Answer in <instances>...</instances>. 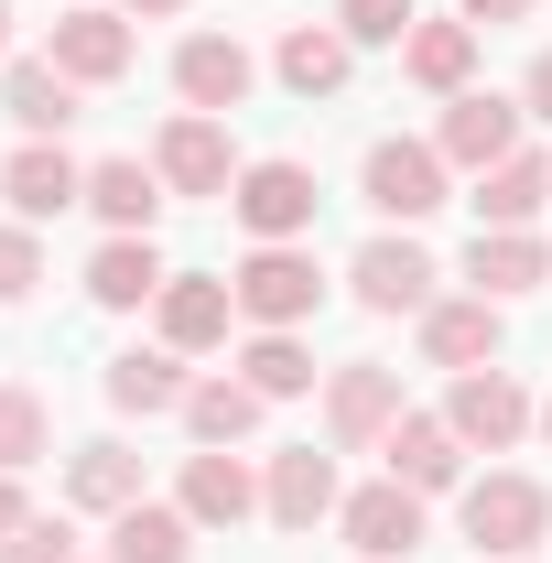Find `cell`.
Listing matches in <instances>:
<instances>
[{"label": "cell", "instance_id": "6da1fadb", "mask_svg": "<svg viewBox=\"0 0 552 563\" xmlns=\"http://www.w3.org/2000/svg\"><path fill=\"white\" fill-rule=\"evenodd\" d=\"M455 520H466L477 563H531L552 542V488H542V477H520V466H487V477L455 488Z\"/></svg>", "mask_w": 552, "mask_h": 563}, {"label": "cell", "instance_id": "7a4b0ae2", "mask_svg": "<svg viewBox=\"0 0 552 563\" xmlns=\"http://www.w3.org/2000/svg\"><path fill=\"white\" fill-rule=\"evenodd\" d=\"M357 196H368V217H379V228H422V217L455 196V163H444L433 141H368Z\"/></svg>", "mask_w": 552, "mask_h": 563}, {"label": "cell", "instance_id": "3957f363", "mask_svg": "<svg viewBox=\"0 0 552 563\" xmlns=\"http://www.w3.org/2000/svg\"><path fill=\"white\" fill-rule=\"evenodd\" d=\"M228 292H239V314H250V325H314L325 272H314V250H303V239H250V261L228 272Z\"/></svg>", "mask_w": 552, "mask_h": 563}, {"label": "cell", "instance_id": "277c9868", "mask_svg": "<svg viewBox=\"0 0 552 563\" xmlns=\"http://www.w3.org/2000/svg\"><path fill=\"white\" fill-rule=\"evenodd\" d=\"M401 412H412V401H401V368H379V357L325 368V444H336V455H379Z\"/></svg>", "mask_w": 552, "mask_h": 563}, {"label": "cell", "instance_id": "5b68a950", "mask_svg": "<svg viewBox=\"0 0 552 563\" xmlns=\"http://www.w3.org/2000/svg\"><path fill=\"white\" fill-rule=\"evenodd\" d=\"M444 422L466 433V455H509V444L542 422V401L520 390V368H455V390H444Z\"/></svg>", "mask_w": 552, "mask_h": 563}, {"label": "cell", "instance_id": "8992f818", "mask_svg": "<svg viewBox=\"0 0 552 563\" xmlns=\"http://www.w3.org/2000/svg\"><path fill=\"white\" fill-rule=\"evenodd\" d=\"M152 174H163V196H228L250 163H239L228 120H207V109H174V120H163V141H152Z\"/></svg>", "mask_w": 552, "mask_h": 563}, {"label": "cell", "instance_id": "52a82bcc", "mask_svg": "<svg viewBox=\"0 0 552 563\" xmlns=\"http://www.w3.org/2000/svg\"><path fill=\"white\" fill-rule=\"evenodd\" d=\"M228 207H239V228H250V239H303L325 196H314V163H292V152H261V163L228 185Z\"/></svg>", "mask_w": 552, "mask_h": 563}, {"label": "cell", "instance_id": "ba28073f", "mask_svg": "<svg viewBox=\"0 0 552 563\" xmlns=\"http://www.w3.org/2000/svg\"><path fill=\"white\" fill-rule=\"evenodd\" d=\"M531 131V109L520 98H498V87H466V98H444V120H433V152L455 163V174H487V163H509Z\"/></svg>", "mask_w": 552, "mask_h": 563}, {"label": "cell", "instance_id": "9c48e42d", "mask_svg": "<svg viewBox=\"0 0 552 563\" xmlns=\"http://www.w3.org/2000/svg\"><path fill=\"white\" fill-rule=\"evenodd\" d=\"M433 282H444V272H433V250H422L412 228H379V239L346 261V292H357L368 314H422V303H433Z\"/></svg>", "mask_w": 552, "mask_h": 563}, {"label": "cell", "instance_id": "30bf717a", "mask_svg": "<svg viewBox=\"0 0 552 563\" xmlns=\"http://www.w3.org/2000/svg\"><path fill=\"white\" fill-rule=\"evenodd\" d=\"M174 509H185L196 531H239V520H261V466H250L239 444H196L185 477H174Z\"/></svg>", "mask_w": 552, "mask_h": 563}, {"label": "cell", "instance_id": "8fae6325", "mask_svg": "<svg viewBox=\"0 0 552 563\" xmlns=\"http://www.w3.org/2000/svg\"><path fill=\"white\" fill-rule=\"evenodd\" d=\"M0 207L22 217V228L87 207V163H76L66 141H11V163H0Z\"/></svg>", "mask_w": 552, "mask_h": 563}, {"label": "cell", "instance_id": "7c38bea8", "mask_svg": "<svg viewBox=\"0 0 552 563\" xmlns=\"http://www.w3.org/2000/svg\"><path fill=\"white\" fill-rule=\"evenodd\" d=\"M55 66L76 76V87H120L141 55V33H131V11H98V0H66V22H55V44H44Z\"/></svg>", "mask_w": 552, "mask_h": 563}, {"label": "cell", "instance_id": "4fadbf2b", "mask_svg": "<svg viewBox=\"0 0 552 563\" xmlns=\"http://www.w3.org/2000/svg\"><path fill=\"white\" fill-rule=\"evenodd\" d=\"M228 325H239V292H228L217 272H174V282H163V303H152V336H163L174 357H217V347H228Z\"/></svg>", "mask_w": 552, "mask_h": 563}, {"label": "cell", "instance_id": "5bb4252c", "mask_svg": "<svg viewBox=\"0 0 552 563\" xmlns=\"http://www.w3.org/2000/svg\"><path fill=\"white\" fill-rule=\"evenodd\" d=\"M250 87H261V55H250L239 33H185V44H174V98H185V109L228 120Z\"/></svg>", "mask_w": 552, "mask_h": 563}, {"label": "cell", "instance_id": "9a60e30c", "mask_svg": "<svg viewBox=\"0 0 552 563\" xmlns=\"http://www.w3.org/2000/svg\"><path fill=\"white\" fill-rule=\"evenodd\" d=\"M498 336H509V303H487V292H433L422 303V357L433 368H498Z\"/></svg>", "mask_w": 552, "mask_h": 563}, {"label": "cell", "instance_id": "2e32d148", "mask_svg": "<svg viewBox=\"0 0 552 563\" xmlns=\"http://www.w3.org/2000/svg\"><path fill=\"white\" fill-rule=\"evenodd\" d=\"M379 455H390V477H401L412 498H455L466 488V433H455L444 412H401Z\"/></svg>", "mask_w": 552, "mask_h": 563}, {"label": "cell", "instance_id": "e0dca14e", "mask_svg": "<svg viewBox=\"0 0 552 563\" xmlns=\"http://www.w3.org/2000/svg\"><path fill=\"white\" fill-rule=\"evenodd\" d=\"M346 488H336V455H314V444H281L272 466H261V520L281 531H314V520H336Z\"/></svg>", "mask_w": 552, "mask_h": 563}, {"label": "cell", "instance_id": "ac0fdd59", "mask_svg": "<svg viewBox=\"0 0 552 563\" xmlns=\"http://www.w3.org/2000/svg\"><path fill=\"white\" fill-rule=\"evenodd\" d=\"M336 531L357 542V563H412V542H422V498L401 488V477H368V488H346Z\"/></svg>", "mask_w": 552, "mask_h": 563}, {"label": "cell", "instance_id": "d6986e66", "mask_svg": "<svg viewBox=\"0 0 552 563\" xmlns=\"http://www.w3.org/2000/svg\"><path fill=\"white\" fill-rule=\"evenodd\" d=\"M542 282H552V239L542 228H477V239H466V292L520 303V292H542Z\"/></svg>", "mask_w": 552, "mask_h": 563}, {"label": "cell", "instance_id": "ffe728a7", "mask_svg": "<svg viewBox=\"0 0 552 563\" xmlns=\"http://www.w3.org/2000/svg\"><path fill=\"white\" fill-rule=\"evenodd\" d=\"M76 98H87V87H76L55 55H11V66H0V109H11V131H22V141H66Z\"/></svg>", "mask_w": 552, "mask_h": 563}, {"label": "cell", "instance_id": "44dd1931", "mask_svg": "<svg viewBox=\"0 0 552 563\" xmlns=\"http://www.w3.org/2000/svg\"><path fill=\"white\" fill-rule=\"evenodd\" d=\"M174 207L163 196V174L141 163V152H109V163H87V217L109 228V239H152V217Z\"/></svg>", "mask_w": 552, "mask_h": 563}, {"label": "cell", "instance_id": "7402d4cb", "mask_svg": "<svg viewBox=\"0 0 552 563\" xmlns=\"http://www.w3.org/2000/svg\"><path fill=\"white\" fill-rule=\"evenodd\" d=\"M185 390H196V368L163 347H120L109 357V412H131V422H163V412H185Z\"/></svg>", "mask_w": 552, "mask_h": 563}, {"label": "cell", "instance_id": "603a6c76", "mask_svg": "<svg viewBox=\"0 0 552 563\" xmlns=\"http://www.w3.org/2000/svg\"><path fill=\"white\" fill-rule=\"evenodd\" d=\"M477 22H466V11H455V22H412V44H401V76H412L422 98H466V87H477Z\"/></svg>", "mask_w": 552, "mask_h": 563}, {"label": "cell", "instance_id": "cb8c5ba5", "mask_svg": "<svg viewBox=\"0 0 552 563\" xmlns=\"http://www.w3.org/2000/svg\"><path fill=\"white\" fill-rule=\"evenodd\" d=\"M466 207H477V228H542V207H552V152L520 141L509 163H487V174H477Z\"/></svg>", "mask_w": 552, "mask_h": 563}, {"label": "cell", "instance_id": "d4e9b609", "mask_svg": "<svg viewBox=\"0 0 552 563\" xmlns=\"http://www.w3.org/2000/svg\"><path fill=\"white\" fill-rule=\"evenodd\" d=\"M163 250L152 239H98V261H87V303L98 314H141V303H163Z\"/></svg>", "mask_w": 552, "mask_h": 563}, {"label": "cell", "instance_id": "484cf974", "mask_svg": "<svg viewBox=\"0 0 552 563\" xmlns=\"http://www.w3.org/2000/svg\"><path fill=\"white\" fill-rule=\"evenodd\" d=\"M272 76L292 87V98H336L346 76H357V44H346L336 22H292V33L272 44Z\"/></svg>", "mask_w": 552, "mask_h": 563}, {"label": "cell", "instance_id": "4316f807", "mask_svg": "<svg viewBox=\"0 0 552 563\" xmlns=\"http://www.w3.org/2000/svg\"><path fill=\"white\" fill-rule=\"evenodd\" d=\"M174 422H185L196 444H250V433L272 422V401H261V390H250L239 368H207V379L185 390V412H174Z\"/></svg>", "mask_w": 552, "mask_h": 563}, {"label": "cell", "instance_id": "83f0119b", "mask_svg": "<svg viewBox=\"0 0 552 563\" xmlns=\"http://www.w3.org/2000/svg\"><path fill=\"white\" fill-rule=\"evenodd\" d=\"M109 563H196V520L174 498H131L109 520Z\"/></svg>", "mask_w": 552, "mask_h": 563}, {"label": "cell", "instance_id": "f1b7e54d", "mask_svg": "<svg viewBox=\"0 0 552 563\" xmlns=\"http://www.w3.org/2000/svg\"><path fill=\"white\" fill-rule=\"evenodd\" d=\"M66 498L87 509V520H120V509L141 498V455H131V444H109V433L76 444V455H66Z\"/></svg>", "mask_w": 552, "mask_h": 563}, {"label": "cell", "instance_id": "f546056e", "mask_svg": "<svg viewBox=\"0 0 552 563\" xmlns=\"http://www.w3.org/2000/svg\"><path fill=\"white\" fill-rule=\"evenodd\" d=\"M239 379H250L261 401H303V390H314V347H303V325H250Z\"/></svg>", "mask_w": 552, "mask_h": 563}, {"label": "cell", "instance_id": "4dcf8cb0", "mask_svg": "<svg viewBox=\"0 0 552 563\" xmlns=\"http://www.w3.org/2000/svg\"><path fill=\"white\" fill-rule=\"evenodd\" d=\"M44 444H55V412H44V390L0 379V466L22 477V466H44Z\"/></svg>", "mask_w": 552, "mask_h": 563}, {"label": "cell", "instance_id": "1f68e13d", "mask_svg": "<svg viewBox=\"0 0 552 563\" xmlns=\"http://www.w3.org/2000/svg\"><path fill=\"white\" fill-rule=\"evenodd\" d=\"M412 0H336V33L346 44H357V55H368V44H390V55H401V44H412Z\"/></svg>", "mask_w": 552, "mask_h": 563}, {"label": "cell", "instance_id": "d6a6232c", "mask_svg": "<svg viewBox=\"0 0 552 563\" xmlns=\"http://www.w3.org/2000/svg\"><path fill=\"white\" fill-rule=\"evenodd\" d=\"M22 292H44V239L22 217H0V303H22Z\"/></svg>", "mask_w": 552, "mask_h": 563}, {"label": "cell", "instance_id": "836d02e7", "mask_svg": "<svg viewBox=\"0 0 552 563\" xmlns=\"http://www.w3.org/2000/svg\"><path fill=\"white\" fill-rule=\"evenodd\" d=\"M0 563H76V531L66 520H22V531L0 542Z\"/></svg>", "mask_w": 552, "mask_h": 563}, {"label": "cell", "instance_id": "e575fe53", "mask_svg": "<svg viewBox=\"0 0 552 563\" xmlns=\"http://www.w3.org/2000/svg\"><path fill=\"white\" fill-rule=\"evenodd\" d=\"M520 109H531V120H542V131H552V44H542V55H531V76H520Z\"/></svg>", "mask_w": 552, "mask_h": 563}, {"label": "cell", "instance_id": "d590c367", "mask_svg": "<svg viewBox=\"0 0 552 563\" xmlns=\"http://www.w3.org/2000/svg\"><path fill=\"white\" fill-rule=\"evenodd\" d=\"M455 11H466V22H477V33H498V22H531V11H542V0H455Z\"/></svg>", "mask_w": 552, "mask_h": 563}, {"label": "cell", "instance_id": "8d00e7d4", "mask_svg": "<svg viewBox=\"0 0 552 563\" xmlns=\"http://www.w3.org/2000/svg\"><path fill=\"white\" fill-rule=\"evenodd\" d=\"M22 520H33V498H22V477H11V466H0V542H11Z\"/></svg>", "mask_w": 552, "mask_h": 563}, {"label": "cell", "instance_id": "74e56055", "mask_svg": "<svg viewBox=\"0 0 552 563\" xmlns=\"http://www.w3.org/2000/svg\"><path fill=\"white\" fill-rule=\"evenodd\" d=\"M120 11H131V22H174L185 0H120Z\"/></svg>", "mask_w": 552, "mask_h": 563}, {"label": "cell", "instance_id": "f35d334b", "mask_svg": "<svg viewBox=\"0 0 552 563\" xmlns=\"http://www.w3.org/2000/svg\"><path fill=\"white\" fill-rule=\"evenodd\" d=\"M0 55H11V0H0Z\"/></svg>", "mask_w": 552, "mask_h": 563}, {"label": "cell", "instance_id": "ab89813d", "mask_svg": "<svg viewBox=\"0 0 552 563\" xmlns=\"http://www.w3.org/2000/svg\"><path fill=\"white\" fill-rule=\"evenodd\" d=\"M542 433H552V401H542Z\"/></svg>", "mask_w": 552, "mask_h": 563}, {"label": "cell", "instance_id": "60d3db41", "mask_svg": "<svg viewBox=\"0 0 552 563\" xmlns=\"http://www.w3.org/2000/svg\"><path fill=\"white\" fill-rule=\"evenodd\" d=\"M98 563H109V553H98Z\"/></svg>", "mask_w": 552, "mask_h": 563}]
</instances>
